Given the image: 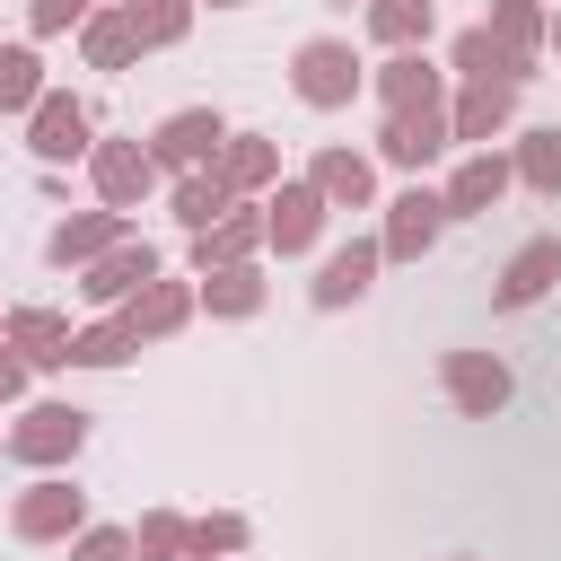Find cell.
I'll list each match as a JSON object with an SVG mask.
<instances>
[{
  "label": "cell",
  "mask_w": 561,
  "mask_h": 561,
  "mask_svg": "<svg viewBox=\"0 0 561 561\" xmlns=\"http://www.w3.org/2000/svg\"><path fill=\"white\" fill-rule=\"evenodd\" d=\"M79 438H88V412H79V403H35V412L18 421V438H9V447H18V456H35V465H53V456H70Z\"/></svg>",
  "instance_id": "cell-1"
},
{
  "label": "cell",
  "mask_w": 561,
  "mask_h": 561,
  "mask_svg": "<svg viewBox=\"0 0 561 561\" xmlns=\"http://www.w3.org/2000/svg\"><path fill=\"white\" fill-rule=\"evenodd\" d=\"M351 88H359V61H351L342 44H324V35H316V44L298 53V96H307V105H342Z\"/></svg>",
  "instance_id": "cell-2"
},
{
  "label": "cell",
  "mask_w": 561,
  "mask_h": 561,
  "mask_svg": "<svg viewBox=\"0 0 561 561\" xmlns=\"http://www.w3.org/2000/svg\"><path fill=\"white\" fill-rule=\"evenodd\" d=\"M552 280H561V237H535V245H517V263L500 272L491 298H500V307H535Z\"/></svg>",
  "instance_id": "cell-3"
},
{
  "label": "cell",
  "mask_w": 561,
  "mask_h": 561,
  "mask_svg": "<svg viewBox=\"0 0 561 561\" xmlns=\"http://www.w3.org/2000/svg\"><path fill=\"white\" fill-rule=\"evenodd\" d=\"M35 149H44V158H79V149H88V105L44 96V105H35Z\"/></svg>",
  "instance_id": "cell-4"
},
{
  "label": "cell",
  "mask_w": 561,
  "mask_h": 561,
  "mask_svg": "<svg viewBox=\"0 0 561 561\" xmlns=\"http://www.w3.org/2000/svg\"><path fill=\"white\" fill-rule=\"evenodd\" d=\"M210 149H219V114L193 105V114H167V123H158V158H167V167H193V158H210Z\"/></svg>",
  "instance_id": "cell-5"
},
{
  "label": "cell",
  "mask_w": 561,
  "mask_h": 561,
  "mask_svg": "<svg viewBox=\"0 0 561 561\" xmlns=\"http://www.w3.org/2000/svg\"><path fill=\"white\" fill-rule=\"evenodd\" d=\"M438 219H447V202H438V193H403V202H394V228H386V245H377V254H421V245L438 237Z\"/></svg>",
  "instance_id": "cell-6"
},
{
  "label": "cell",
  "mask_w": 561,
  "mask_h": 561,
  "mask_svg": "<svg viewBox=\"0 0 561 561\" xmlns=\"http://www.w3.org/2000/svg\"><path fill=\"white\" fill-rule=\"evenodd\" d=\"M447 386H456V403H465V412L508 403V368H500V359H473V351H456V359H447Z\"/></svg>",
  "instance_id": "cell-7"
},
{
  "label": "cell",
  "mask_w": 561,
  "mask_h": 561,
  "mask_svg": "<svg viewBox=\"0 0 561 561\" xmlns=\"http://www.w3.org/2000/svg\"><path fill=\"white\" fill-rule=\"evenodd\" d=\"M79 526V491H61V482H44V491H26V508H18V535H70Z\"/></svg>",
  "instance_id": "cell-8"
},
{
  "label": "cell",
  "mask_w": 561,
  "mask_h": 561,
  "mask_svg": "<svg viewBox=\"0 0 561 561\" xmlns=\"http://www.w3.org/2000/svg\"><path fill=\"white\" fill-rule=\"evenodd\" d=\"M368 272H377V245H342V254L324 263V280H316V307H342V298H359V289H368Z\"/></svg>",
  "instance_id": "cell-9"
},
{
  "label": "cell",
  "mask_w": 561,
  "mask_h": 561,
  "mask_svg": "<svg viewBox=\"0 0 561 561\" xmlns=\"http://www.w3.org/2000/svg\"><path fill=\"white\" fill-rule=\"evenodd\" d=\"M386 158H403V167L438 158V114H430V105H421V114H394V123H386Z\"/></svg>",
  "instance_id": "cell-10"
},
{
  "label": "cell",
  "mask_w": 561,
  "mask_h": 561,
  "mask_svg": "<svg viewBox=\"0 0 561 561\" xmlns=\"http://www.w3.org/2000/svg\"><path fill=\"white\" fill-rule=\"evenodd\" d=\"M316 210H324V193L307 184V193H280L272 202V237H280V254H298L307 237H316Z\"/></svg>",
  "instance_id": "cell-11"
},
{
  "label": "cell",
  "mask_w": 561,
  "mask_h": 561,
  "mask_svg": "<svg viewBox=\"0 0 561 561\" xmlns=\"http://www.w3.org/2000/svg\"><path fill=\"white\" fill-rule=\"evenodd\" d=\"M500 184H508V167H500V158H473L438 202H447V210H482V202H500Z\"/></svg>",
  "instance_id": "cell-12"
},
{
  "label": "cell",
  "mask_w": 561,
  "mask_h": 561,
  "mask_svg": "<svg viewBox=\"0 0 561 561\" xmlns=\"http://www.w3.org/2000/svg\"><path fill=\"white\" fill-rule=\"evenodd\" d=\"M9 342H18L26 359H70V333H61V316H44V307H26V316L9 324Z\"/></svg>",
  "instance_id": "cell-13"
},
{
  "label": "cell",
  "mask_w": 561,
  "mask_h": 561,
  "mask_svg": "<svg viewBox=\"0 0 561 561\" xmlns=\"http://www.w3.org/2000/svg\"><path fill=\"white\" fill-rule=\"evenodd\" d=\"M96 184H105V202H131V193L149 184V158H140V149H105V158H96Z\"/></svg>",
  "instance_id": "cell-14"
},
{
  "label": "cell",
  "mask_w": 561,
  "mask_h": 561,
  "mask_svg": "<svg viewBox=\"0 0 561 561\" xmlns=\"http://www.w3.org/2000/svg\"><path fill=\"white\" fill-rule=\"evenodd\" d=\"M131 342H140L131 324H96V333L70 342V359H79V368H114V359H131Z\"/></svg>",
  "instance_id": "cell-15"
},
{
  "label": "cell",
  "mask_w": 561,
  "mask_h": 561,
  "mask_svg": "<svg viewBox=\"0 0 561 561\" xmlns=\"http://www.w3.org/2000/svg\"><path fill=\"white\" fill-rule=\"evenodd\" d=\"M158 272V254L140 245V254H114V263H96V280H88V298H123L131 280H149Z\"/></svg>",
  "instance_id": "cell-16"
},
{
  "label": "cell",
  "mask_w": 561,
  "mask_h": 561,
  "mask_svg": "<svg viewBox=\"0 0 561 561\" xmlns=\"http://www.w3.org/2000/svg\"><path fill=\"white\" fill-rule=\"evenodd\" d=\"M377 35H386V44L430 35V0H377Z\"/></svg>",
  "instance_id": "cell-17"
},
{
  "label": "cell",
  "mask_w": 561,
  "mask_h": 561,
  "mask_svg": "<svg viewBox=\"0 0 561 561\" xmlns=\"http://www.w3.org/2000/svg\"><path fill=\"white\" fill-rule=\"evenodd\" d=\"M316 193H324V202H368V167H359V158H324V167H316Z\"/></svg>",
  "instance_id": "cell-18"
},
{
  "label": "cell",
  "mask_w": 561,
  "mask_h": 561,
  "mask_svg": "<svg viewBox=\"0 0 561 561\" xmlns=\"http://www.w3.org/2000/svg\"><path fill=\"white\" fill-rule=\"evenodd\" d=\"M131 35H140V44L184 35V0H131Z\"/></svg>",
  "instance_id": "cell-19"
},
{
  "label": "cell",
  "mask_w": 561,
  "mask_h": 561,
  "mask_svg": "<svg viewBox=\"0 0 561 561\" xmlns=\"http://www.w3.org/2000/svg\"><path fill=\"white\" fill-rule=\"evenodd\" d=\"M175 219L210 228V219H219V175H184V184H175Z\"/></svg>",
  "instance_id": "cell-20"
},
{
  "label": "cell",
  "mask_w": 561,
  "mask_h": 561,
  "mask_svg": "<svg viewBox=\"0 0 561 561\" xmlns=\"http://www.w3.org/2000/svg\"><path fill=\"white\" fill-rule=\"evenodd\" d=\"M123 324H131V333H167V324H184V289H149Z\"/></svg>",
  "instance_id": "cell-21"
},
{
  "label": "cell",
  "mask_w": 561,
  "mask_h": 561,
  "mask_svg": "<svg viewBox=\"0 0 561 561\" xmlns=\"http://www.w3.org/2000/svg\"><path fill=\"white\" fill-rule=\"evenodd\" d=\"M44 79H35V53H0V105H35Z\"/></svg>",
  "instance_id": "cell-22"
},
{
  "label": "cell",
  "mask_w": 561,
  "mask_h": 561,
  "mask_svg": "<svg viewBox=\"0 0 561 561\" xmlns=\"http://www.w3.org/2000/svg\"><path fill=\"white\" fill-rule=\"evenodd\" d=\"M105 237H114V219H79V228H61V237H53V263H88Z\"/></svg>",
  "instance_id": "cell-23"
},
{
  "label": "cell",
  "mask_w": 561,
  "mask_h": 561,
  "mask_svg": "<svg viewBox=\"0 0 561 561\" xmlns=\"http://www.w3.org/2000/svg\"><path fill=\"white\" fill-rule=\"evenodd\" d=\"M526 175H535L543 193H561V131H535V140H526Z\"/></svg>",
  "instance_id": "cell-24"
},
{
  "label": "cell",
  "mask_w": 561,
  "mask_h": 561,
  "mask_svg": "<svg viewBox=\"0 0 561 561\" xmlns=\"http://www.w3.org/2000/svg\"><path fill=\"white\" fill-rule=\"evenodd\" d=\"M88 44H96V61L114 70V61H131V44H140V35H131V18H96V35H88Z\"/></svg>",
  "instance_id": "cell-25"
},
{
  "label": "cell",
  "mask_w": 561,
  "mask_h": 561,
  "mask_svg": "<svg viewBox=\"0 0 561 561\" xmlns=\"http://www.w3.org/2000/svg\"><path fill=\"white\" fill-rule=\"evenodd\" d=\"M500 114H508V88L491 79V88H473V105H465V131H491Z\"/></svg>",
  "instance_id": "cell-26"
},
{
  "label": "cell",
  "mask_w": 561,
  "mask_h": 561,
  "mask_svg": "<svg viewBox=\"0 0 561 561\" xmlns=\"http://www.w3.org/2000/svg\"><path fill=\"white\" fill-rule=\"evenodd\" d=\"M210 307L245 316V307H254V272H219V280H210Z\"/></svg>",
  "instance_id": "cell-27"
},
{
  "label": "cell",
  "mask_w": 561,
  "mask_h": 561,
  "mask_svg": "<svg viewBox=\"0 0 561 561\" xmlns=\"http://www.w3.org/2000/svg\"><path fill=\"white\" fill-rule=\"evenodd\" d=\"M263 167H272V149H254V140H245V149H228V184H254Z\"/></svg>",
  "instance_id": "cell-28"
},
{
  "label": "cell",
  "mask_w": 561,
  "mask_h": 561,
  "mask_svg": "<svg viewBox=\"0 0 561 561\" xmlns=\"http://www.w3.org/2000/svg\"><path fill=\"white\" fill-rule=\"evenodd\" d=\"M237 535H245V526H237V517H210V526H193V552H210V543H219V552H228V543H237Z\"/></svg>",
  "instance_id": "cell-29"
},
{
  "label": "cell",
  "mask_w": 561,
  "mask_h": 561,
  "mask_svg": "<svg viewBox=\"0 0 561 561\" xmlns=\"http://www.w3.org/2000/svg\"><path fill=\"white\" fill-rule=\"evenodd\" d=\"M79 561H131V535H88Z\"/></svg>",
  "instance_id": "cell-30"
},
{
  "label": "cell",
  "mask_w": 561,
  "mask_h": 561,
  "mask_svg": "<svg viewBox=\"0 0 561 561\" xmlns=\"http://www.w3.org/2000/svg\"><path fill=\"white\" fill-rule=\"evenodd\" d=\"M70 18H88V0H35V26H44V35L70 26Z\"/></svg>",
  "instance_id": "cell-31"
},
{
  "label": "cell",
  "mask_w": 561,
  "mask_h": 561,
  "mask_svg": "<svg viewBox=\"0 0 561 561\" xmlns=\"http://www.w3.org/2000/svg\"><path fill=\"white\" fill-rule=\"evenodd\" d=\"M9 386H18V359H9V351H0V394H9Z\"/></svg>",
  "instance_id": "cell-32"
}]
</instances>
